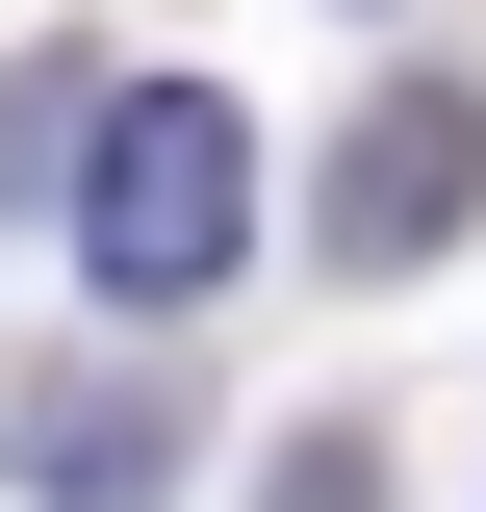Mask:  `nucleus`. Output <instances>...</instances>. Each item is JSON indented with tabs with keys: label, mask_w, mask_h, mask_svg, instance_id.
<instances>
[{
	"label": "nucleus",
	"mask_w": 486,
	"mask_h": 512,
	"mask_svg": "<svg viewBox=\"0 0 486 512\" xmlns=\"http://www.w3.org/2000/svg\"><path fill=\"white\" fill-rule=\"evenodd\" d=\"M461 205H486V103H461V77L359 103V154H333V256H359V282H410V256L461 231Z\"/></svg>",
	"instance_id": "f03ea898"
},
{
	"label": "nucleus",
	"mask_w": 486,
	"mask_h": 512,
	"mask_svg": "<svg viewBox=\"0 0 486 512\" xmlns=\"http://www.w3.org/2000/svg\"><path fill=\"white\" fill-rule=\"evenodd\" d=\"M0 461L52 512H154L180 487V410H154V384H0Z\"/></svg>",
	"instance_id": "7ed1b4c3"
},
{
	"label": "nucleus",
	"mask_w": 486,
	"mask_h": 512,
	"mask_svg": "<svg viewBox=\"0 0 486 512\" xmlns=\"http://www.w3.org/2000/svg\"><path fill=\"white\" fill-rule=\"evenodd\" d=\"M77 256H103V308H205L256 256V128L205 103V77H128L103 154H77Z\"/></svg>",
	"instance_id": "f257e3e1"
}]
</instances>
